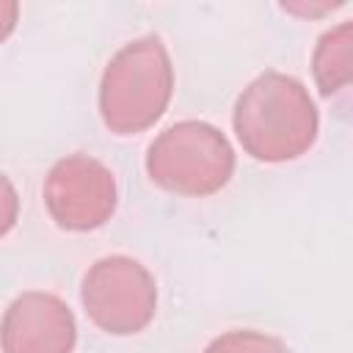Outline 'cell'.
I'll return each instance as SVG.
<instances>
[{"instance_id":"52a82bcc","label":"cell","mask_w":353,"mask_h":353,"mask_svg":"<svg viewBox=\"0 0 353 353\" xmlns=\"http://www.w3.org/2000/svg\"><path fill=\"white\" fill-rule=\"evenodd\" d=\"M204 353H290V347L259 331H229L218 336Z\"/></svg>"},{"instance_id":"3957f363","label":"cell","mask_w":353,"mask_h":353,"mask_svg":"<svg viewBox=\"0 0 353 353\" xmlns=\"http://www.w3.org/2000/svg\"><path fill=\"white\" fill-rule=\"evenodd\" d=\"M149 176L182 196H207L223 188L234 171L229 141L204 121H179L149 146Z\"/></svg>"},{"instance_id":"5b68a950","label":"cell","mask_w":353,"mask_h":353,"mask_svg":"<svg viewBox=\"0 0 353 353\" xmlns=\"http://www.w3.org/2000/svg\"><path fill=\"white\" fill-rule=\"evenodd\" d=\"M44 201L58 226L72 232L97 229L113 215L116 182L102 163L72 154L52 165L44 182Z\"/></svg>"},{"instance_id":"6da1fadb","label":"cell","mask_w":353,"mask_h":353,"mask_svg":"<svg viewBox=\"0 0 353 353\" xmlns=\"http://www.w3.org/2000/svg\"><path fill=\"white\" fill-rule=\"evenodd\" d=\"M234 132L256 160H292L312 146L317 110L298 80L270 72L240 94L234 105Z\"/></svg>"},{"instance_id":"8992f818","label":"cell","mask_w":353,"mask_h":353,"mask_svg":"<svg viewBox=\"0 0 353 353\" xmlns=\"http://www.w3.org/2000/svg\"><path fill=\"white\" fill-rule=\"evenodd\" d=\"M74 317L63 301L47 292L19 295L0 325L3 353H72Z\"/></svg>"},{"instance_id":"277c9868","label":"cell","mask_w":353,"mask_h":353,"mask_svg":"<svg viewBox=\"0 0 353 353\" xmlns=\"http://www.w3.org/2000/svg\"><path fill=\"white\" fill-rule=\"evenodd\" d=\"M83 303L108 334H138L154 317V279L130 256H105L83 276Z\"/></svg>"},{"instance_id":"ba28073f","label":"cell","mask_w":353,"mask_h":353,"mask_svg":"<svg viewBox=\"0 0 353 353\" xmlns=\"http://www.w3.org/2000/svg\"><path fill=\"white\" fill-rule=\"evenodd\" d=\"M17 210H19L17 190H14V185L6 179V174L0 171V237L17 223Z\"/></svg>"},{"instance_id":"7a4b0ae2","label":"cell","mask_w":353,"mask_h":353,"mask_svg":"<svg viewBox=\"0 0 353 353\" xmlns=\"http://www.w3.org/2000/svg\"><path fill=\"white\" fill-rule=\"evenodd\" d=\"M171 61L160 39L130 41L108 63L99 85V110L119 135L154 124L171 99Z\"/></svg>"}]
</instances>
